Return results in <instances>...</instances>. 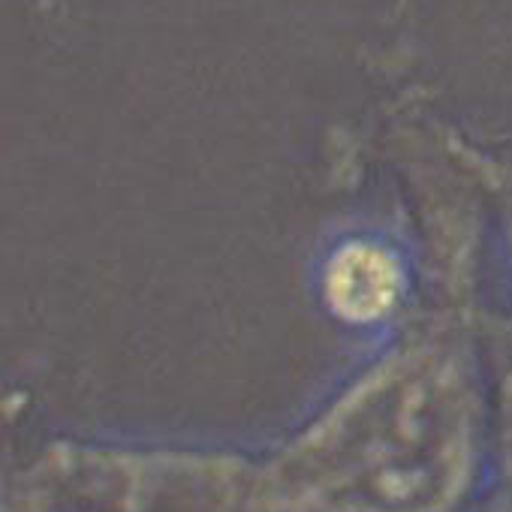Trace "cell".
<instances>
[{"instance_id":"3","label":"cell","mask_w":512,"mask_h":512,"mask_svg":"<svg viewBox=\"0 0 512 512\" xmlns=\"http://www.w3.org/2000/svg\"><path fill=\"white\" fill-rule=\"evenodd\" d=\"M410 275L404 256L383 238L350 235L332 247L320 269L326 311L350 329H377L404 308Z\"/></svg>"},{"instance_id":"2","label":"cell","mask_w":512,"mask_h":512,"mask_svg":"<svg viewBox=\"0 0 512 512\" xmlns=\"http://www.w3.org/2000/svg\"><path fill=\"white\" fill-rule=\"evenodd\" d=\"M4 512H278L266 455L55 440L19 467Z\"/></svg>"},{"instance_id":"5","label":"cell","mask_w":512,"mask_h":512,"mask_svg":"<svg viewBox=\"0 0 512 512\" xmlns=\"http://www.w3.org/2000/svg\"><path fill=\"white\" fill-rule=\"evenodd\" d=\"M488 184H491L497 208H500V226H503L509 272H512V166H494L491 175H488Z\"/></svg>"},{"instance_id":"4","label":"cell","mask_w":512,"mask_h":512,"mask_svg":"<svg viewBox=\"0 0 512 512\" xmlns=\"http://www.w3.org/2000/svg\"><path fill=\"white\" fill-rule=\"evenodd\" d=\"M497 374L491 395V461L494 485L512 491V326L494 335Z\"/></svg>"},{"instance_id":"6","label":"cell","mask_w":512,"mask_h":512,"mask_svg":"<svg viewBox=\"0 0 512 512\" xmlns=\"http://www.w3.org/2000/svg\"><path fill=\"white\" fill-rule=\"evenodd\" d=\"M467 512H512V491L491 485V491L482 500H476Z\"/></svg>"},{"instance_id":"1","label":"cell","mask_w":512,"mask_h":512,"mask_svg":"<svg viewBox=\"0 0 512 512\" xmlns=\"http://www.w3.org/2000/svg\"><path fill=\"white\" fill-rule=\"evenodd\" d=\"M491 455L473 317L440 311L266 455L278 512H467Z\"/></svg>"}]
</instances>
